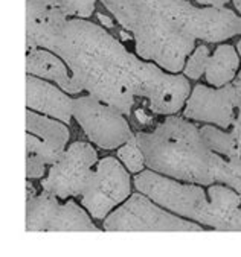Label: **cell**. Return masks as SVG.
I'll return each mask as SVG.
<instances>
[{
	"instance_id": "1",
	"label": "cell",
	"mask_w": 241,
	"mask_h": 257,
	"mask_svg": "<svg viewBox=\"0 0 241 257\" xmlns=\"http://www.w3.org/2000/svg\"><path fill=\"white\" fill-rule=\"evenodd\" d=\"M38 47L61 57L83 90L122 114H130L134 96L145 97L154 113L173 114L189 94L183 76L167 75L154 64L139 61L103 28L89 22L67 20L43 37Z\"/></svg>"
},
{
	"instance_id": "2",
	"label": "cell",
	"mask_w": 241,
	"mask_h": 257,
	"mask_svg": "<svg viewBox=\"0 0 241 257\" xmlns=\"http://www.w3.org/2000/svg\"><path fill=\"white\" fill-rule=\"evenodd\" d=\"M136 140L150 169L177 180L211 184L227 183L232 189L241 180V159L223 160L192 123L170 117L153 133H137Z\"/></svg>"
},
{
	"instance_id": "3",
	"label": "cell",
	"mask_w": 241,
	"mask_h": 257,
	"mask_svg": "<svg viewBox=\"0 0 241 257\" xmlns=\"http://www.w3.org/2000/svg\"><path fill=\"white\" fill-rule=\"evenodd\" d=\"M151 7L168 22L194 38L209 43L241 34V17L226 8H196L186 0H150Z\"/></svg>"
},
{
	"instance_id": "4",
	"label": "cell",
	"mask_w": 241,
	"mask_h": 257,
	"mask_svg": "<svg viewBox=\"0 0 241 257\" xmlns=\"http://www.w3.org/2000/svg\"><path fill=\"white\" fill-rule=\"evenodd\" d=\"M133 35L137 55L143 60L156 61L170 72H180L183 69L185 58L194 47L196 40L182 28L164 19L157 11L145 26Z\"/></svg>"
},
{
	"instance_id": "5",
	"label": "cell",
	"mask_w": 241,
	"mask_h": 257,
	"mask_svg": "<svg viewBox=\"0 0 241 257\" xmlns=\"http://www.w3.org/2000/svg\"><path fill=\"white\" fill-rule=\"evenodd\" d=\"M134 186L139 192L148 195L154 202L164 207L209 225L211 202L200 187L176 183L151 171H145L137 175L134 178Z\"/></svg>"
},
{
	"instance_id": "6",
	"label": "cell",
	"mask_w": 241,
	"mask_h": 257,
	"mask_svg": "<svg viewBox=\"0 0 241 257\" xmlns=\"http://www.w3.org/2000/svg\"><path fill=\"white\" fill-rule=\"evenodd\" d=\"M72 114L87 137L103 149L118 148L133 137L122 113L93 96L75 99Z\"/></svg>"
},
{
	"instance_id": "7",
	"label": "cell",
	"mask_w": 241,
	"mask_h": 257,
	"mask_svg": "<svg viewBox=\"0 0 241 257\" xmlns=\"http://www.w3.org/2000/svg\"><path fill=\"white\" fill-rule=\"evenodd\" d=\"M107 231H202L197 224L179 219L156 207L145 196L133 195L104 222Z\"/></svg>"
},
{
	"instance_id": "8",
	"label": "cell",
	"mask_w": 241,
	"mask_h": 257,
	"mask_svg": "<svg viewBox=\"0 0 241 257\" xmlns=\"http://www.w3.org/2000/svg\"><path fill=\"white\" fill-rule=\"evenodd\" d=\"M83 205L96 219H103L112 207L130 195V177L122 165L113 159H103L83 190Z\"/></svg>"
},
{
	"instance_id": "9",
	"label": "cell",
	"mask_w": 241,
	"mask_h": 257,
	"mask_svg": "<svg viewBox=\"0 0 241 257\" xmlns=\"http://www.w3.org/2000/svg\"><path fill=\"white\" fill-rule=\"evenodd\" d=\"M95 163L96 151L93 146L86 142H76L52 165L49 175L41 181V186L44 192L60 198L81 195L90 178V168Z\"/></svg>"
},
{
	"instance_id": "10",
	"label": "cell",
	"mask_w": 241,
	"mask_h": 257,
	"mask_svg": "<svg viewBox=\"0 0 241 257\" xmlns=\"http://www.w3.org/2000/svg\"><path fill=\"white\" fill-rule=\"evenodd\" d=\"M241 105V84L236 81L220 90L197 85L192 91L185 117L200 122H212L227 128L233 122V108Z\"/></svg>"
},
{
	"instance_id": "11",
	"label": "cell",
	"mask_w": 241,
	"mask_h": 257,
	"mask_svg": "<svg viewBox=\"0 0 241 257\" xmlns=\"http://www.w3.org/2000/svg\"><path fill=\"white\" fill-rule=\"evenodd\" d=\"M72 104L73 100L61 93L57 87L32 76L26 78V105L29 108L38 110L69 123L73 117Z\"/></svg>"
},
{
	"instance_id": "12",
	"label": "cell",
	"mask_w": 241,
	"mask_h": 257,
	"mask_svg": "<svg viewBox=\"0 0 241 257\" xmlns=\"http://www.w3.org/2000/svg\"><path fill=\"white\" fill-rule=\"evenodd\" d=\"M67 22L63 14L49 0H26V49H38L43 37L57 31Z\"/></svg>"
},
{
	"instance_id": "13",
	"label": "cell",
	"mask_w": 241,
	"mask_h": 257,
	"mask_svg": "<svg viewBox=\"0 0 241 257\" xmlns=\"http://www.w3.org/2000/svg\"><path fill=\"white\" fill-rule=\"evenodd\" d=\"M26 72L55 81L67 93H79L83 90L81 85L73 79V76H69V72L66 70L60 58L47 52V50H31L26 58Z\"/></svg>"
},
{
	"instance_id": "14",
	"label": "cell",
	"mask_w": 241,
	"mask_h": 257,
	"mask_svg": "<svg viewBox=\"0 0 241 257\" xmlns=\"http://www.w3.org/2000/svg\"><path fill=\"white\" fill-rule=\"evenodd\" d=\"M118 22L130 32H137L154 16L150 0H101Z\"/></svg>"
},
{
	"instance_id": "15",
	"label": "cell",
	"mask_w": 241,
	"mask_h": 257,
	"mask_svg": "<svg viewBox=\"0 0 241 257\" xmlns=\"http://www.w3.org/2000/svg\"><path fill=\"white\" fill-rule=\"evenodd\" d=\"M209 202H211V218L208 227H212L218 231H224L230 218L238 210L241 196L227 187L212 186L209 189Z\"/></svg>"
},
{
	"instance_id": "16",
	"label": "cell",
	"mask_w": 241,
	"mask_h": 257,
	"mask_svg": "<svg viewBox=\"0 0 241 257\" xmlns=\"http://www.w3.org/2000/svg\"><path fill=\"white\" fill-rule=\"evenodd\" d=\"M60 209L55 195L47 193L32 196L26 201V231H47Z\"/></svg>"
},
{
	"instance_id": "17",
	"label": "cell",
	"mask_w": 241,
	"mask_h": 257,
	"mask_svg": "<svg viewBox=\"0 0 241 257\" xmlns=\"http://www.w3.org/2000/svg\"><path fill=\"white\" fill-rule=\"evenodd\" d=\"M26 130L28 133L38 136L46 145H49L61 154L69 140V130L63 123L38 116L32 111L26 113Z\"/></svg>"
},
{
	"instance_id": "18",
	"label": "cell",
	"mask_w": 241,
	"mask_h": 257,
	"mask_svg": "<svg viewBox=\"0 0 241 257\" xmlns=\"http://www.w3.org/2000/svg\"><path fill=\"white\" fill-rule=\"evenodd\" d=\"M238 69V55L232 46H220L209 58L206 66V79L209 84L218 87L233 79Z\"/></svg>"
},
{
	"instance_id": "19",
	"label": "cell",
	"mask_w": 241,
	"mask_h": 257,
	"mask_svg": "<svg viewBox=\"0 0 241 257\" xmlns=\"http://www.w3.org/2000/svg\"><path fill=\"white\" fill-rule=\"evenodd\" d=\"M47 231H100L90 222L84 210L73 202L67 201L60 209L52 219Z\"/></svg>"
},
{
	"instance_id": "20",
	"label": "cell",
	"mask_w": 241,
	"mask_h": 257,
	"mask_svg": "<svg viewBox=\"0 0 241 257\" xmlns=\"http://www.w3.org/2000/svg\"><path fill=\"white\" fill-rule=\"evenodd\" d=\"M200 131H202L205 142L208 143V146L212 151L223 154V156H226L229 160L241 159L233 133H223V131H218L212 126H203Z\"/></svg>"
},
{
	"instance_id": "21",
	"label": "cell",
	"mask_w": 241,
	"mask_h": 257,
	"mask_svg": "<svg viewBox=\"0 0 241 257\" xmlns=\"http://www.w3.org/2000/svg\"><path fill=\"white\" fill-rule=\"evenodd\" d=\"M118 157L125 163L130 172H139L145 165V159L139 148V143L136 140V136H133L122 148L118 151Z\"/></svg>"
},
{
	"instance_id": "22",
	"label": "cell",
	"mask_w": 241,
	"mask_h": 257,
	"mask_svg": "<svg viewBox=\"0 0 241 257\" xmlns=\"http://www.w3.org/2000/svg\"><path fill=\"white\" fill-rule=\"evenodd\" d=\"M26 152L35 154V156H38L40 159H43V162L46 165H55L60 160V157L63 156L61 152L55 151L49 145H46L43 140H38L31 133L26 134Z\"/></svg>"
},
{
	"instance_id": "23",
	"label": "cell",
	"mask_w": 241,
	"mask_h": 257,
	"mask_svg": "<svg viewBox=\"0 0 241 257\" xmlns=\"http://www.w3.org/2000/svg\"><path fill=\"white\" fill-rule=\"evenodd\" d=\"M66 16L90 17L95 10V0H49Z\"/></svg>"
},
{
	"instance_id": "24",
	"label": "cell",
	"mask_w": 241,
	"mask_h": 257,
	"mask_svg": "<svg viewBox=\"0 0 241 257\" xmlns=\"http://www.w3.org/2000/svg\"><path fill=\"white\" fill-rule=\"evenodd\" d=\"M209 61V52L208 47L200 46L196 49V52L192 54V57L188 61V66L185 69L186 76H189L191 79H197L200 78L205 72H206V66Z\"/></svg>"
},
{
	"instance_id": "25",
	"label": "cell",
	"mask_w": 241,
	"mask_h": 257,
	"mask_svg": "<svg viewBox=\"0 0 241 257\" xmlns=\"http://www.w3.org/2000/svg\"><path fill=\"white\" fill-rule=\"evenodd\" d=\"M46 163L43 159L32 152H26V177L28 178H40L44 174Z\"/></svg>"
},
{
	"instance_id": "26",
	"label": "cell",
	"mask_w": 241,
	"mask_h": 257,
	"mask_svg": "<svg viewBox=\"0 0 241 257\" xmlns=\"http://www.w3.org/2000/svg\"><path fill=\"white\" fill-rule=\"evenodd\" d=\"M224 231H241V210H236L226 225Z\"/></svg>"
},
{
	"instance_id": "27",
	"label": "cell",
	"mask_w": 241,
	"mask_h": 257,
	"mask_svg": "<svg viewBox=\"0 0 241 257\" xmlns=\"http://www.w3.org/2000/svg\"><path fill=\"white\" fill-rule=\"evenodd\" d=\"M197 2L203 5H209V7H215V8H224V5L229 0H197Z\"/></svg>"
},
{
	"instance_id": "28",
	"label": "cell",
	"mask_w": 241,
	"mask_h": 257,
	"mask_svg": "<svg viewBox=\"0 0 241 257\" xmlns=\"http://www.w3.org/2000/svg\"><path fill=\"white\" fill-rule=\"evenodd\" d=\"M136 117H137V120L142 122L143 125L151 123V116H147V114H145V110H142V108L136 111Z\"/></svg>"
},
{
	"instance_id": "29",
	"label": "cell",
	"mask_w": 241,
	"mask_h": 257,
	"mask_svg": "<svg viewBox=\"0 0 241 257\" xmlns=\"http://www.w3.org/2000/svg\"><path fill=\"white\" fill-rule=\"evenodd\" d=\"M98 19H100V22H101L103 25H106L107 28H113V20H112V19H109L107 16H104V14H98Z\"/></svg>"
},
{
	"instance_id": "30",
	"label": "cell",
	"mask_w": 241,
	"mask_h": 257,
	"mask_svg": "<svg viewBox=\"0 0 241 257\" xmlns=\"http://www.w3.org/2000/svg\"><path fill=\"white\" fill-rule=\"evenodd\" d=\"M34 193H35V189L31 186V183H28V199H29V198H32V195H34Z\"/></svg>"
},
{
	"instance_id": "31",
	"label": "cell",
	"mask_w": 241,
	"mask_h": 257,
	"mask_svg": "<svg viewBox=\"0 0 241 257\" xmlns=\"http://www.w3.org/2000/svg\"><path fill=\"white\" fill-rule=\"evenodd\" d=\"M233 5H235V8L241 13V0H233Z\"/></svg>"
},
{
	"instance_id": "32",
	"label": "cell",
	"mask_w": 241,
	"mask_h": 257,
	"mask_svg": "<svg viewBox=\"0 0 241 257\" xmlns=\"http://www.w3.org/2000/svg\"><path fill=\"white\" fill-rule=\"evenodd\" d=\"M233 189H235V190H236V192L239 193V196H241V180L238 181V184H236V186H235Z\"/></svg>"
},
{
	"instance_id": "33",
	"label": "cell",
	"mask_w": 241,
	"mask_h": 257,
	"mask_svg": "<svg viewBox=\"0 0 241 257\" xmlns=\"http://www.w3.org/2000/svg\"><path fill=\"white\" fill-rule=\"evenodd\" d=\"M236 82H238V84H241V73L238 75V78H236Z\"/></svg>"
},
{
	"instance_id": "34",
	"label": "cell",
	"mask_w": 241,
	"mask_h": 257,
	"mask_svg": "<svg viewBox=\"0 0 241 257\" xmlns=\"http://www.w3.org/2000/svg\"><path fill=\"white\" fill-rule=\"evenodd\" d=\"M238 52H239V55H241V41L238 43Z\"/></svg>"
}]
</instances>
